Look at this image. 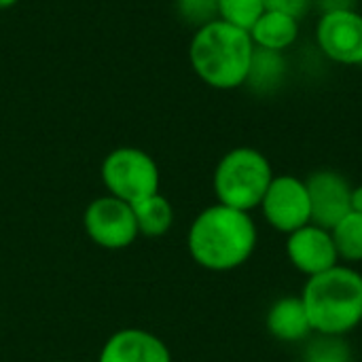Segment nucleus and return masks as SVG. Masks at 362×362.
<instances>
[{"label": "nucleus", "instance_id": "12", "mask_svg": "<svg viewBox=\"0 0 362 362\" xmlns=\"http://www.w3.org/2000/svg\"><path fill=\"white\" fill-rule=\"evenodd\" d=\"M267 331L278 341H286V344L301 341L310 333H314L301 295L299 297H282L269 308Z\"/></svg>", "mask_w": 362, "mask_h": 362}, {"label": "nucleus", "instance_id": "1", "mask_svg": "<svg viewBox=\"0 0 362 362\" xmlns=\"http://www.w3.org/2000/svg\"><path fill=\"white\" fill-rule=\"evenodd\" d=\"M191 259L210 272H231L244 265L257 248V227L250 212L214 204L202 210L189 227Z\"/></svg>", "mask_w": 362, "mask_h": 362}, {"label": "nucleus", "instance_id": "21", "mask_svg": "<svg viewBox=\"0 0 362 362\" xmlns=\"http://www.w3.org/2000/svg\"><path fill=\"white\" fill-rule=\"evenodd\" d=\"M352 212L362 214V185L352 187Z\"/></svg>", "mask_w": 362, "mask_h": 362}, {"label": "nucleus", "instance_id": "10", "mask_svg": "<svg viewBox=\"0 0 362 362\" xmlns=\"http://www.w3.org/2000/svg\"><path fill=\"white\" fill-rule=\"evenodd\" d=\"M286 255L293 267L305 274L308 278L339 265V255L331 231L316 227L312 223L288 235Z\"/></svg>", "mask_w": 362, "mask_h": 362}, {"label": "nucleus", "instance_id": "16", "mask_svg": "<svg viewBox=\"0 0 362 362\" xmlns=\"http://www.w3.org/2000/svg\"><path fill=\"white\" fill-rule=\"evenodd\" d=\"M339 259L348 263L362 261V214L350 212L331 229Z\"/></svg>", "mask_w": 362, "mask_h": 362}, {"label": "nucleus", "instance_id": "23", "mask_svg": "<svg viewBox=\"0 0 362 362\" xmlns=\"http://www.w3.org/2000/svg\"><path fill=\"white\" fill-rule=\"evenodd\" d=\"M95 362H98V361H95Z\"/></svg>", "mask_w": 362, "mask_h": 362}, {"label": "nucleus", "instance_id": "9", "mask_svg": "<svg viewBox=\"0 0 362 362\" xmlns=\"http://www.w3.org/2000/svg\"><path fill=\"white\" fill-rule=\"evenodd\" d=\"M312 208V225L331 231L344 216L352 212V185L333 170L314 172L308 180Z\"/></svg>", "mask_w": 362, "mask_h": 362}, {"label": "nucleus", "instance_id": "4", "mask_svg": "<svg viewBox=\"0 0 362 362\" xmlns=\"http://www.w3.org/2000/svg\"><path fill=\"white\" fill-rule=\"evenodd\" d=\"M272 180L269 159L252 146H238L216 163L212 187L218 204L250 212L261 206Z\"/></svg>", "mask_w": 362, "mask_h": 362}, {"label": "nucleus", "instance_id": "19", "mask_svg": "<svg viewBox=\"0 0 362 362\" xmlns=\"http://www.w3.org/2000/svg\"><path fill=\"white\" fill-rule=\"evenodd\" d=\"M263 4H265V11L288 13L301 21L314 6V0H263Z\"/></svg>", "mask_w": 362, "mask_h": 362}, {"label": "nucleus", "instance_id": "20", "mask_svg": "<svg viewBox=\"0 0 362 362\" xmlns=\"http://www.w3.org/2000/svg\"><path fill=\"white\" fill-rule=\"evenodd\" d=\"M314 4H318L322 13L339 11V8H354V0H314Z\"/></svg>", "mask_w": 362, "mask_h": 362}, {"label": "nucleus", "instance_id": "14", "mask_svg": "<svg viewBox=\"0 0 362 362\" xmlns=\"http://www.w3.org/2000/svg\"><path fill=\"white\" fill-rule=\"evenodd\" d=\"M134 216L138 225V233L146 238H161L174 225V208L170 199L161 193L144 197L142 202L134 204Z\"/></svg>", "mask_w": 362, "mask_h": 362}, {"label": "nucleus", "instance_id": "13", "mask_svg": "<svg viewBox=\"0 0 362 362\" xmlns=\"http://www.w3.org/2000/svg\"><path fill=\"white\" fill-rule=\"evenodd\" d=\"M299 32H301V23L297 17L280 11H265L248 34L257 49L284 53L297 42Z\"/></svg>", "mask_w": 362, "mask_h": 362}, {"label": "nucleus", "instance_id": "5", "mask_svg": "<svg viewBox=\"0 0 362 362\" xmlns=\"http://www.w3.org/2000/svg\"><path fill=\"white\" fill-rule=\"evenodd\" d=\"M106 193L134 206L159 193L161 174L157 161L142 148L119 146L110 151L100 168Z\"/></svg>", "mask_w": 362, "mask_h": 362}, {"label": "nucleus", "instance_id": "2", "mask_svg": "<svg viewBox=\"0 0 362 362\" xmlns=\"http://www.w3.org/2000/svg\"><path fill=\"white\" fill-rule=\"evenodd\" d=\"M252 55L250 34L221 19L195 28L189 42V64L195 76L218 91L246 85Z\"/></svg>", "mask_w": 362, "mask_h": 362}, {"label": "nucleus", "instance_id": "11", "mask_svg": "<svg viewBox=\"0 0 362 362\" xmlns=\"http://www.w3.org/2000/svg\"><path fill=\"white\" fill-rule=\"evenodd\" d=\"M98 362H172V354L151 331L121 329L102 346Z\"/></svg>", "mask_w": 362, "mask_h": 362}, {"label": "nucleus", "instance_id": "3", "mask_svg": "<svg viewBox=\"0 0 362 362\" xmlns=\"http://www.w3.org/2000/svg\"><path fill=\"white\" fill-rule=\"evenodd\" d=\"M301 299L312 329L322 337H341L362 322V276L348 265L308 278Z\"/></svg>", "mask_w": 362, "mask_h": 362}, {"label": "nucleus", "instance_id": "15", "mask_svg": "<svg viewBox=\"0 0 362 362\" xmlns=\"http://www.w3.org/2000/svg\"><path fill=\"white\" fill-rule=\"evenodd\" d=\"M284 76H286L284 55L255 47V55H252V64H250L246 85L259 93H269L284 83Z\"/></svg>", "mask_w": 362, "mask_h": 362}, {"label": "nucleus", "instance_id": "17", "mask_svg": "<svg viewBox=\"0 0 362 362\" xmlns=\"http://www.w3.org/2000/svg\"><path fill=\"white\" fill-rule=\"evenodd\" d=\"M263 13V0H218V19L246 32H250Z\"/></svg>", "mask_w": 362, "mask_h": 362}, {"label": "nucleus", "instance_id": "8", "mask_svg": "<svg viewBox=\"0 0 362 362\" xmlns=\"http://www.w3.org/2000/svg\"><path fill=\"white\" fill-rule=\"evenodd\" d=\"M265 221L280 233L291 235L293 231L312 223V208L305 180L284 174L274 176L261 206Z\"/></svg>", "mask_w": 362, "mask_h": 362}, {"label": "nucleus", "instance_id": "22", "mask_svg": "<svg viewBox=\"0 0 362 362\" xmlns=\"http://www.w3.org/2000/svg\"><path fill=\"white\" fill-rule=\"evenodd\" d=\"M19 0H0V11H6V8H11V6H15Z\"/></svg>", "mask_w": 362, "mask_h": 362}, {"label": "nucleus", "instance_id": "7", "mask_svg": "<svg viewBox=\"0 0 362 362\" xmlns=\"http://www.w3.org/2000/svg\"><path fill=\"white\" fill-rule=\"evenodd\" d=\"M316 45L320 53L341 66L362 64V15L356 8L320 13L316 23Z\"/></svg>", "mask_w": 362, "mask_h": 362}, {"label": "nucleus", "instance_id": "6", "mask_svg": "<svg viewBox=\"0 0 362 362\" xmlns=\"http://www.w3.org/2000/svg\"><path fill=\"white\" fill-rule=\"evenodd\" d=\"M83 227L89 240L106 250H123L140 235L134 208L108 193L95 197L85 208Z\"/></svg>", "mask_w": 362, "mask_h": 362}, {"label": "nucleus", "instance_id": "18", "mask_svg": "<svg viewBox=\"0 0 362 362\" xmlns=\"http://www.w3.org/2000/svg\"><path fill=\"white\" fill-rule=\"evenodd\" d=\"M176 13L195 28L218 19V0H176Z\"/></svg>", "mask_w": 362, "mask_h": 362}]
</instances>
